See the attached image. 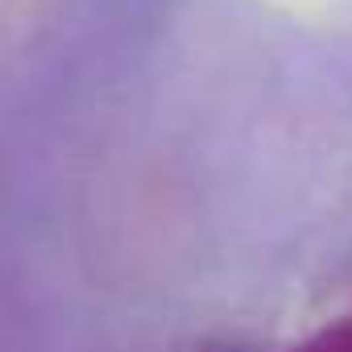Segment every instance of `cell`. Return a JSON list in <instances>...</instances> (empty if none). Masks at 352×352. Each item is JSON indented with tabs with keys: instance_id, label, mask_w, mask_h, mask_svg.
<instances>
[{
	"instance_id": "6da1fadb",
	"label": "cell",
	"mask_w": 352,
	"mask_h": 352,
	"mask_svg": "<svg viewBox=\"0 0 352 352\" xmlns=\"http://www.w3.org/2000/svg\"><path fill=\"white\" fill-rule=\"evenodd\" d=\"M286 352H352V319H336V323L319 327L315 336L298 340Z\"/></svg>"
}]
</instances>
